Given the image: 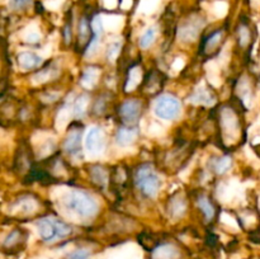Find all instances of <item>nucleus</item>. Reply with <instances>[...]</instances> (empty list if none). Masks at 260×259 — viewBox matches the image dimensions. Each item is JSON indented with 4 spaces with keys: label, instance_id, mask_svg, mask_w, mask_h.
I'll return each mask as SVG.
<instances>
[{
    "label": "nucleus",
    "instance_id": "1",
    "mask_svg": "<svg viewBox=\"0 0 260 259\" xmlns=\"http://www.w3.org/2000/svg\"><path fill=\"white\" fill-rule=\"evenodd\" d=\"M63 206L68 211L76 213L83 218H90L98 212V203L85 190L73 189L66 195Z\"/></svg>",
    "mask_w": 260,
    "mask_h": 259
},
{
    "label": "nucleus",
    "instance_id": "2",
    "mask_svg": "<svg viewBox=\"0 0 260 259\" xmlns=\"http://www.w3.org/2000/svg\"><path fill=\"white\" fill-rule=\"evenodd\" d=\"M36 225H37L41 239L43 241H46V243L65 239L73 234V228L69 223H66L65 221L56 217V216H45V217H41L36 222Z\"/></svg>",
    "mask_w": 260,
    "mask_h": 259
},
{
    "label": "nucleus",
    "instance_id": "3",
    "mask_svg": "<svg viewBox=\"0 0 260 259\" xmlns=\"http://www.w3.org/2000/svg\"><path fill=\"white\" fill-rule=\"evenodd\" d=\"M135 184L146 197H155L160 188V179L151 164H141L134 174Z\"/></svg>",
    "mask_w": 260,
    "mask_h": 259
},
{
    "label": "nucleus",
    "instance_id": "4",
    "mask_svg": "<svg viewBox=\"0 0 260 259\" xmlns=\"http://www.w3.org/2000/svg\"><path fill=\"white\" fill-rule=\"evenodd\" d=\"M154 111L159 118L175 119L180 113V102L172 94H162L155 102Z\"/></svg>",
    "mask_w": 260,
    "mask_h": 259
},
{
    "label": "nucleus",
    "instance_id": "5",
    "mask_svg": "<svg viewBox=\"0 0 260 259\" xmlns=\"http://www.w3.org/2000/svg\"><path fill=\"white\" fill-rule=\"evenodd\" d=\"M142 114V103L139 99H127L119 107V118L126 126H134Z\"/></svg>",
    "mask_w": 260,
    "mask_h": 259
},
{
    "label": "nucleus",
    "instance_id": "6",
    "mask_svg": "<svg viewBox=\"0 0 260 259\" xmlns=\"http://www.w3.org/2000/svg\"><path fill=\"white\" fill-rule=\"evenodd\" d=\"M28 233L23 229H15L12 233L8 234L7 238L3 241V250L9 253H18L25 246Z\"/></svg>",
    "mask_w": 260,
    "mask_h": 259
},
{
    "label": "nucleus",
    "instance_id": "7",
    "mask_svg": "<svg viewBox=\"0 0 260 259\" xmlns=\"http://www.w3.org/2000/svg\"><path fill=\"white\" fill-rule=\"evenodd\" d=\"M81 139H83V127H73L63 141V150L71 156H76L81 152Z\"/></svg>",
    "mask_w": 260,
    "mask_h": 259
},
{
    "label": "nucleus",
    "instance_id": "8",
    "mask_svg": "<svg viewBox=\"0 0 260 259\" xmlns=\"http://www.w3.org/2000/svg\"><path fill=\"white\" fill-rule=\"evenodd\" d=\"M85 147L91 155L101 154L104 147L103 132L99 127H91L85 136Z\"/></svg>",
    "mask_w": 260,
    "mask_h": 259
},
{
    "label": "nucleus",
    "instance_id": "9",
    "mask_svg": "<svg viewBox=\"0 0 260 259\" xmlns=\"http://www.w3.org/2000/svg\"><path fill=\"white\" fill-rule=\"evenodd\" d=\"M89 177L94 185L98 188H106L111 179V173H108V170L102 165H91L89 168Z\"/></svg>",
    "mask_w": 260,
    "mask_h": 259
},
{
    "label": "nucleus",
    "instance_id": "10",
    "mask_svg": "<svg viewBox=\"0 0 260 259\" xmlns=\"http://www.w3.org/2000/svg\"><path fill=\"white\" fill-rule=\"evenodd\" d=\"M137 137V130L132 126L121 127L117 132L116 140L121 146H128L132 142H135Z\"/></svg>",
    "mask_w": 260,
    "mask_h": 259
},
{
    "label": "nucleus",
    "instance_id": "11",
    "mask_svg": "<svg viewBox=\"0 0 260 259\" xmlns=\"http://www.w3.org/2000/svg\"><path fill=\"white\" fill-rule=\"evenodd\" d=\"M178 255H179L178 249L170 244L156 246L152 251V259H177Z\"/></svg>",
    "mask_w": 260,
    "mask_h": 259
},
{
    "label": "nucleus",
    "instance_id": "12",
    "mask_svg": "<svg viewBox=\"0 0 260 259\" xmlns=\"http://www.w3.org/2000/svg\"><path fill=\"white\" fill-rule=\"evenodd\" d=\"M41 62H42V58L33 52H22L18 56V63L23 69H25V70L38 68L41 65Z\"/></svg>",
    "mask_w": 260,
    "mask_h": 259
},
{
    "label": "nucleus",
    "instance_id": "13",
    "mask_svg": "<svg viewBox=\"0 0 260 259\" xmlns=\"http://www.w3.org/2000/svg\"><path fill=\"white\" fill-rule=\"evenodd\" d=\"M185 208H187V201H185V198L183 196L177 193L169 202V212L174 217H179V216H182L184 213Z\"/></svg>",
    "mask_w": 260,
    "mask_h": 259
},
{
    "label": "nucleus",
    "instance_id": "14",
    "mask_svg": "<svg viewBox=\"0 0 260 259\" xmlns=\"http://www.w3.org/2000/svg\"><path fill=\"white\" fill-rule=\"evenodd\" d=\"M197 202H198V206H200L201 211H202V213L205 215L206 220L207 221L212 220L216 215V207L215 205H213L212 200H211L210 197H207V196H201V197H198Z\"/></svg>",
    "mask_w": 260,
    "mask_h": 259
},
{
    "label": "nucleus",
    "instance_id": "15",
    "mask_svg": "<svg viewBox=\"0 0 260 259\" xmlns=\"http://www.w3.org/2000/svg\"><path fill=\"white\" fill-rule=\"evenodd\" d=\"M91 35L94 36L93 28H91V20H89L88 17H83L79 25V40L81 43L86 45L90 42Z\"/></svg>",
    "mask_w": 260,
    "mask_h": 259
},
{
    "label": "nucleus",
    "instance_id": "16",
    "mask_svg": "<svg viewBox=\"0 0 260 259\" xmlns=\"http://www.w3.org/2000/svg\"><path fill=\"white\" fill-rule=\"evenodd\" d=\"M15 167L20 170V172H25L28 168H30L32 165V156H30V152L28 150L20 147V150L18 151V155L15 156Z\"/></svg>",
    "mask_w": 260,
    "mask_h": 259
},
{
    "label": "nucleus",
    "instance_id": "17",
    "mask_svg": "<svg viewBox=\"0 0 260 259\" xmlns=\"http://www.w3.org/2000/svg\"><path fill=\"white\" fill-rule=\"evenodd\" d=\"M222 38H223V30L222 29H217V30H215L213 33H211L205 42V50L206 51L217 50V47L220 46Z\"/></svg>",
    "mask_w": 260,
    "mask_h": 259
},
{
    "label": "nucleus",
    "instance_id": "18",
    "mask_svg": "<svg viewBox=\"0 0 260 259\" xmlns=\"http://www.w3.org/2000/svg\"><path fill=\"white\" fill-rule=\"evenodd\" d=\"M211 168L216 173H218V174H222V173L228 172L231 168V159L229 156L217 157L213 161H211Z\"/></svg>",
    "mask_w": 260,
    "mask_h": 259
},
{
    "label": "nucleus",
    "instance_id": "19",
    "mask_svg": "<svg viewBox=\"0 0 260 259\" xmlns=\"http://www.w3.org/2000/svg\"><path fill=\"white\" fill-rule=\"evenodd\" d=\"M154 38H155V29L154 28H149V29L142 35L141 40H140V46H141L142 48L149 47V46L152 43V41H154Z\"/></svg>",
    "mask_w": 260,
    "mask_h": 259
},
{
    "label": "nucleus",
    "instance_id": "20",
    "mask_svg": "<svg viewBox=\"0 0 260 259\" xmlns=\"http://www.w3.org/2000/svg\"><path fill=\"white\" fill-rule=\"evenodd\" d=\"M33 0H9V5L13 10H23L32 4Z\"/></svg>",
    "mask_w": 260,
    "mask_h": 259
},
{
    "label": "nucleus",
    "instance_id": "21",
    "mask_svg": "<svg viewBox=\"0 0 260 259\" xmlns=\"http://www.w3.org/2000/svg\"><path fill=\"white\" fill-rule=\"evenodd\" d=\"M90 256V251L88 249H78V250L73 251L68 259H89Z\"/></svg>",
    "mask_w": 260,
    "mask_h": 259
},
{
    "label": "nucleus",
    "instance_id": "22",
    "mask_svg": "<svg viewBox=\"0 0 260 259\" xmlns=\"http://www.w3.org/2000/svg\"><path fill=\"white\" fill-rule=\"evenodd\" d=\"M85 103H86V96L83 95L80 96V98L76 101L75 103V113L78 114V116H80V114H83V112L85 111Z\"/></svg>",
    "mask_w": 260,
    "mask_h": 259
},
{
    "label": "nucleus",
    "instance_id": "23",
    "mask_svg": "<svg viewBox=\"0 0 260 259\" xmlns=\"http://www.w3.org/2000/svg\"><path fill=\"white\" fill-rule=\"evenodd\" d=\"M254 150H255L256 155H258V156L260 157V144L259 145H255V146H254Z\"/></svg>",
    "mask_w": 260,
    "mask_h": 259
}]
</instances>
